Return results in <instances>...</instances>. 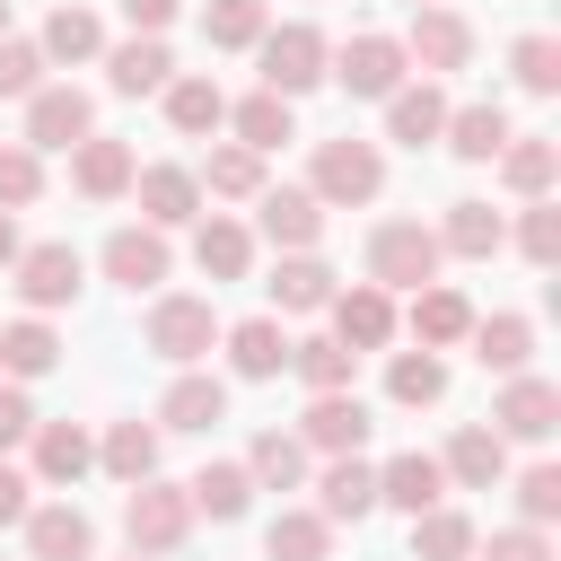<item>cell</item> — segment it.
I'll use <instances>...</instances> for the list:
<instances>
[{"label": "cell", "mask_w": 561, "mask_h": 561, "mask_svg": "<svg viewBox=\"0 0 561 561\" xmlns=\"http://www.w3.org/2000/svg\"><path fill=\"white\" fill-rule=\"evenodd\" d=\"M368 280H377V289H421V280H438V228L386 219V228L368 237Z\"/></svg>", "instance_id": "6da1fadb"}, {"label": "cell", "mask_w": 561, "mask_h": 561, "mask_svg": "<svg viewBox=\"0 0 561 561\" xmlns=\"http://www.w3.org/2000/svg\"><path fill=\"white\" fill-rule=\"evenodd\" d=\"M123 535H131V552L158 561V552H175V543L193 535V500L149 473V482H131V500H123Z\"/></svg>", "instance_id": "7a4b0ae2"}, {"label": "cell", "mask_w": 561, "mask_h": 561, "mask_svg": "<svg viewBox=\"0 0 561 561\" xmlns=\"http://www.w3.org/2000/svg\"><path fill=\"white\" fill-rule=\"evenodd\" d=\"M254 53H263V88H272V96H307V88L324 79V35L298 26V18H289V26H263Z\"/></svg>", "instance_id": "3957f363"}, {"label": "cell", "mask_w": 561, "mask_h": 561, "mask_svg": "<svg viewBox=\"0 0 561 561\" xmlns=\"http://www.w3.org/2000/svg\"><path fill=\"white\" fill-rule=\"evenodd\" d=\"M377 184H386V158H377V140H316V202H377Z\"/></svg>", "instance_id": "277c9868"}, {"label": "cell", "mask_w": 561, "mask_h": 561, "mask_svg": "<svg viewBox=\"0 0 561 561\" xmlns=\"http://www.w3.org/2000/svg\"><path fill=\"white\" fill-rule=\"evenodd\" d=\"M324 61H333L324 79H342L351 96H394V88H403V70H412L394 35H351V44H342V53H324Z\"/></svg>", "instance_id": "5b68a950"}, {"label": "cell", "mask_w": 561, "mask_h": 561, "mask_svg": "<svg viewBox=\"0 0 561 561\" xmlns=\"http://www.w3.org/2000/svg\"><path fill=\"white\" fill-rule=\"evenodd\" d=\"M210 342H219V316H210V298H158V307H149V351H158V359L193 368Z\"/></svg>", "instance_id": "8992f818"}, {"label": "cell", "mask_w": 561, "mask_h": 561, "mask_svg": "<svg viewBox=\"0 0 561 561\" xmlns=\"http://www.w3.org/2000/svg\"><path fill=\"white\" fill-rule=\"evenodd\" d=\"M88 131H96L88 88H35L26 96V149H79Z\"/></svg>", "instance_id": "52a82bcc"}, {"label": "cell", "mask_w": 561, "mask_h": 561, "mask_svg": "<svg viewBox=\"0 0 561 561\" xmlns=\"http://www.w3.org/2000/svg\"><path fill=\"white\" fill-rule=\"evenodd\" d=\"M403 61H421V79H438V70H465V61H473V26H465L456 9H412Z\"/></svg>", "instance_id": "ba28073f"}, {"label": "cell", "mask_w": 561, "mask_h": 561, "mask_svg": "<svg viewBox=\"0 0 561 561\" xmlns=\"http://www.w3.org/2000/svg\"><path fill=\"white\" fill-rule=\"evenodd\" d=\"M377 430V412L351 394V386H333V394H316L307 403V421H298V438L307 447H324V456H359V438Z\"/></svg>", "instance_id": "9c48e42d"}, {"label": "cell", "mask_w": 561, "mask_h": 561, "mask_svg": "<svg viewBox=\"0 0 561 561\" xmlns=\"http://www.w3.org/2000/svg\"><path fill=\"white\" fill-rule=\"evenodd\" d=\"M254 210H263V237H272V245H289V254H307V245L324 237V202H316L307 184H263V193H254Z\"/></svg>", "instance_id": "30bf717a"}, {"label": "cell", "mask_w": 561, "mask_h": 561, "mask_svg": "<svg viewBox=\"0 0 561 561\" xmlns=\"http://www.w3.org/2000/svg\"><path fill=\"white\" fill-rule=\"evenodd\" d=\"M324 307H333V342H351V351H386V342H394V298H386L377 280L333 289Z\"/></svg>", "instance_id": "8fae6325"}, {"label": "cell", "mask_w": 561, "mask_h": 561, "mask_svg": "<svg viewBox=\"0 0 561 561\" xmlns=\"http://www.w3.org/2000/svg\"><path fill=\"white\" fill-rule=\"evenodd\" d=\"M552 421H561V386H543V377H508L500 386V403H491V430L500 438H552Z\"/></svg>", "instance_id": "7c38bea8"}, {"label": "cell", "mask_w": 561, "mask_h": 561, "mask_svg": "<svg viewBox=\"0 0 561 561\" xmlns=\"http://www.w3.org/2000/svg\"><path fill=\"white\" fill-rule=\"evenodd\" d=\"M9 272H18V298L26 307H70L79 298V245H26Z\"/></svg>", "instance_id": "4fadbf2b"}, {"label": "cell", "mask_w": 561, "mask_h": 561, "mask_svg": "<svg viewBox=\"0 0 561 561\" xmlns=\"http://www.w3.org/2000/svg\"><path fill=\"white\" fill-rule=\"evenodd\" d=\"M131 193H140L149 228H184L202 210V175H184V167H131Z\"/></svg>", "instance_id": "5bb4252c"}, {"label": "cell", "mask_w": 561, "mask_h": 561, "mask_svg": "<svg viewBox=\"0 0 561 561\" xmlns=\"http://www.w3.org/2000/svg\"><path fill=\"white\" fill-rule=\"evenodd\" d=\"M105 280H123V289H158L167 280V228H114L105 237Z\"/></svg>", "instance_id": "9a60e30c"}, {"label": "cell", "mask_w": 561, "mask_h": 561, "mask_svg": "<svg viewBox=\"0 0 561 561\" xmlns=\"http://www.w3.org/2000/svg\"><path fill=\"white\" fill-rule=\"evenodd\" d=\"M438 473H447V482H465V491H491V482L508 473V438H500V430H482V421H465V430L447 438Z\"/></svg>", "instance_id": "2e32d148"}, {"label": "cell", "mask_w": 561, "mask_h": 561, "mask_svg": "<svg viewBox=\"0 0 561 561\" xmlns=\"http://www.w3.org/2000/svg\"><path fill=\"white\" fill-rule=\"evenodd\" d=\"M438 491H447V473H438V456H421V447H403L394 465H377V500H386V508H403V517L438 508Z\"/></svg>", "instance_id": "e0dca14e"}, {"label": "cell", "mask_w": 561, "mask_h": 561, "mask_svg": "<svg viewBox=\"0 0 561 561\" xmlns=\"http://www.w3.org/2000/svg\"><path fill=\"white\" fill-rule=\"evenodd\" d=\"M26 552H35V561H88V552H96V526H88L70 500L26 508Z\"/></svg>", "instance_id": "ac0fdd59"}, {"label": "cell", "mask_w": 561, "mask_h": 561, "mask_svg": "<svg viewBox=\"0 0 561 561\" xmlns=\"http://www.w3.org/2000/svg\"><path fill=\"white\" fill-rule=\"evenodd\" d=\"M412 333H421V351H447V342H465V333H473V307H465V289H447V280H421V289H412Z\"/></svg>", "instance_id": "d6986e66"}, {"label": "cell", "mask_w": 561, "mask_h": 561, "mask_svg": "<svg viewBox=\"0 0 561 561\" xmlns=\"http://www.w3.org/2000/svg\"><path fill=\"white\" fill-rule=\"evenodd\" d=\"M368 508H377V473H368L359 456H333V465L316 473V517H333V526L351 517V526H359Z\"/></svg>", "instance_id": "ffe728a7"}, {"label": "cell", "mask_w": 561, "mask_h": 561, "mask_svg": "<svg viewBox=\"0 0 561 561\" xmlns=\"http://www.w3.org/2000/svg\"><path fill=\"white\" fill-rule=\"evenodd\" d=\"M438 131H447V96H438L430 79H421V88H394V96H386V140H403V149H430Z\"/></svg>", "instance_id": "44dd1931"}, {"label": "cell", "mask_w": 561, "mask_h": 561, "mask_svg": "<svg viewBox=\"0 0 561 561\" xmlns=\"http://www.w3.org/2000/svg\"><path fill=\"white\" fill-rule=\"evenodd\" d=\"M70 184H79L88 202H114V193H131V149H123V140H96V131H88V140L70 149Z\"/></svg>", "instance_id": "7402d4cb"}, {"label": "cell", "mask_w": 561, "mask_h": 561, "mask_svg": "<svg viewBox=\"0 0 561 561\" xmlns=\"http://www.w3.org/2000/svg\"><path fill=\"white\" fill-rule=\"evenodd\" d=\"M228 368H237V377H280V368H289V333H280L272 316L228 324Z\"/></svg>", "instance_id": "603a6c76"}, {"label": "cell", "mask_w": 561, "mask_h": 561, "mask_svg": "<svg viewBox=\"0 0 561 561\" xmlns=\"http://www.w3.org/2000/svg\"><path fill=\"white\" fill-rule=\"evenodd\" d=\"M210 421H228V386L184 368V377L167 386V403H158V430H210Z\"/></svg>", "instance_id": "cb8c5ba5"}, {"label": "cell", "mask_w": 561, "mask_h": 561, "mask_svg": "<svg viewBox=\"0 0 561 561\" xmlns=\"http://www.w3.org/2000/svg\"><path fill=\"white\" fill-rule=\"evenodd\" d=\"M184 500H193V517H245V500H254V473L245 465H202L193 482H184Z\"/></svg>", "instance_id": "d4e9b609"}, {"label": "cell", "mask_w": 561, "mask_h": 561, "mask_svg": "<svg viewBox=\"0 0 561 561\" xmlns=\"http://www.w3.org/2000/svg\"><path fill=\"white\" fill-rule=\"evenodd\" d=\"M263 552H272V561H324V552H333V517H316V508H280V517L263 526Z\"/></svg>", "instance_id": "484cf974"}, {"label": "cell", "mask_w": 561, "mask_h": 561, "mask_svg": "<svg viewBox=\"0 0 561 561\" xmlns=\"http://www.w3.org/2000/svg\"><path fill=\"white\" fill-rule=\"evenodd\" d=\"M105 70H114V88H123V96H149V88H167V79H175V61H167V44H158V35L114 44V53H105Z\"/></svg>", "instance_id": "4316f807"}, {"label": "cell", "mask_w": 561, "mask_h": 561, "mask_svg": "<svg viewBox=\"0 0 561 561\" xmlns=\"http://www.w3.org/2000/svg\"><path fill=\"white\" fill-rule=\"evenodd\" d=\"M167 123H175L184 140L219 131V123H228V96H219V79H167Z\"/></svg>", "instance_id": "83f0119b"}, {"label": "cell", "mask_w": 561, "mask_h": 561, "mask_svg": "<svg viewBox=\"0 0 561 561\" xmlns=\"http://www.w3.org/2000/svg\"><path fill=\"white\" fill-rule=\"evenodd\" d=\"M552 175H561V149H552V140H517V131L500 140V184H508V193L535 202V193H552Z\"/></svg>", "instance_id": "f1b7e54d"}, {"label": "cell", "mask_w": 561, "mask_h": 561, "mask_svg": "<svg viewBox=\"0 0 561 561\" xmlns=\"http://www.w3.org/2000/svg\"><path fill=\"white\" fill-rule=\"evenodd\" d=\"M438 254H465V263H482V254H500V210H491V202H447V228H438Z\"/></svg>", "instance_id": "f546056e"}, {"label": "cell", "mask_w": 561, "mask_h": 561, "mask_svg": "<svg viewBox=\"0 0 561 561\" xmlns=\"http://www.w3.org/2000/svg\"><path fill=\"white\" fill-rule=\"evenodd\" d=\"M88 465H96V447H88L79 421H44V430H35V473H44V482H79Z\"/></svg>", "instance_id": "4dcf8cb0"}, {"label": "cell", "mask_w": 561, "mask_h": 561, "mask_svg": "<svg viewBox=\"0 0 561 561\" xmlns=\"http://www.w3.org/2000/svg\"><path fill=\"white\" fill-rule=\"evenodd\" d=\"M35 53H44V61H96V53H105V26L61 0V9L44 18V44H35Z\"/></svg>", "instance_id": "1f68e13d"}, {"label": "cell", "mask_w": 561, "mask_h": 561, "mask_svg": "<svg viewBox=\"0 0 561 561\" xmlns=\"http://www.w3.org/2000/svg\"><path fill=\"white\" fill-rule=\"evenodd\" d=\"M438 140H447L456 158H473V167H482V158H500V140H508V114H500V105H456Z\"/></svg>", "instance_id": "d6a6232c"}, {"label": "cell", "mask_w": 561, "mask_h": 561, "mask_svg": "<svg viewBox=\"0 0 561 561\" xmlns=\"http://www.w3.org/2000/svg\"><path fill=\"white\" fill-rule=\"evenodd\" d=\"M193 263H202L210 280H245V263H254V237H245L237 219H202V237H193Z\"/></svg>", "instance_id": "836d02e7"}, {"label": "cell", "mask_w": 561, "mask_h": 561, "mask_svg": "<svg viewBox=\"0 0 561 561\" xmlns=\"http://www.w3.org/2000/svg\"><path fill=\"white\" fill-rule=\"evenodd\" d=\"M473 359L500 368V377H517V368L535 359V324H526V316H491V324H473Z\"/></svg>", "instance_id": "e575fe53"}, {"label": "cell", "mask_w": 561, "mask_h": 561, "mask_svg": "<svg viewBox=\"0 0 561 561\" xmlns=\"http://www.w3.org/2000/svg\"><path fill=\"white\" fill-rule=\"evenodd\" d=\"M96 456H105L114 482H149V473H158V430H149V421H114Z\"/></svg>", "instance_id": "d590c367"}, {"label": "cell", "mask_w": 561, "mask_h": 561, "mask_svg": "<svg viewBox=\"0 0 561 561\" xmlns=\"http://www.w3.org/2000/svg\"><path fill=\"white\" fill-rule=\"evenodd\" d=\"M245 473H254L263 491H298V482H307V438L263 430V438H254V456H245Z\"/></svg>", "instance_id": "8d00e7d4"}, {"label": "cell", "mask_w": 561, "mask_h": 561, "mask_svg": "<svg viewBox=\"0 0 561 561\" xmlns=\"http://www.w3.org/2000/svg\"><path fill=\"white\" fill-rule=\"evenodd\" d=\"M333 298V272L316 263V254H289L280 272H272V307H289V316H316Z\"/></svg>", "instance_id": "74e56055"}, {"label": "cell", "mask_w": 561, "mask_h": 561, "mask_svg": "<svg viewBox=\"0 0 561 561\" xmlns=\"http://www.w3.org/2000/svg\"><path fill=\"white\" fill-rule=\"evenodd\" d=\"M289 368H298L316 394H333V386H351L359 351H351V342H333V333H316V342H289Z\"/></svg>", "instance_id": "f35d334b"}, {"label": "cell", "mask_w": 561, "mask_h": 561, "mask_svg": "<svg viewBox=\"0 0 561 561\" xmlns=\"http://www.w3.org/2000/svg\"><path fill=\"white\" fill-rule=\"evenodd\" d=\"M386 394H394L403 412L438 403V394H447V368H438V351H394V368H386Z\"/></svg>", "instance_id": "ab89813d"}, {"label": "cell", "mask_w": 561, "mask_h": 561, "mask_svg": "<svg viewBox=\"0 0 561 561\" xmlns=\"http://www.w3.org/2000/svg\"><path fill=\"white\" fill-rule=\"evenodd\" d=\"M465 552H473V517H456V508L412 517V561H465Z\"/></svg>", "instance_id": "60d3db41"}, {"label": "cell", "mask_w": 561, "mask_h": 561, "mask_svg": "<svg viewBox=\"0 0 561 561\" xmlns=\"http://www.w3.org/2000/svg\"><path fill=\"white\" fill-rule=\"evenodd\" d=\"M53 359H61V342H53L44 316H18V324L0 333V368H9V377H44Z\"/></svg>", "instance_id": "b9f144b4"}, {"label": "cell", "mask_w": 561, "mask_h": 561, "mask_svg": "<svg viewBox=\"0 0 561 561\" xmlns=\"http://www.w3.org/2000/svg\"><path fill=\"white\" fill-rule=\"evenodd\" d=\"M263 26H272V9H263V0H210V9H202V35H210L219 53H245Z\"/></svg>", "instance_id": "7bdbcfd3"}, {"label": "cell", "mask_w": 561, "mask_h": 561, "mask_svg": "<svg viewBox=\"0 0 561 561\" xmlns=\"http://www.w3.org/2000/svg\"><path fill=\"white\" fill-rule=\"evenodd\" d=\"M237 140H245V149H280V140H298L289 96H272V88H263V96H245V105H237Z\"/></svg>", "instance_id": "ee69618b"}, {"label": "cell", "mask_w": 561, "mask_h": 561, "mask_svg": "<svg viewBox=\"0 0 561 561\" xmlns=\"http://www.w3.org/2000/svg\"><path fill=\"white\" fill-rule=\"evenodd\" d=\"M508 70H517V88H535V96H552V88H561V35H517V53H508Z\"/></svg>", "instance_id": "f6af8a7d"}, {"label": "cell", "mask_w": 561, "mask_h": 561, "mask_svg": "<svg viewBox=\"0 0 561 561\" xmlns=\"http://www.w3.org/2000/svg\"><path fill=\"white\" fill-rule=\"evenodd\" d=\"M210 193H228V202H254L263 193V149H210Z\"/></svg>", "instance_id": "bcb514c9"}, {"label": "cell", "mask_w": 561, "mask_h": 561, "mask_svg": "<svg viewBox=\"0 0 561 561\" xmlns=\"http://www.w3.org/2000/svg\"><path fill=\"white\" fill-rule=\"evenodd\" d=\"M517 245H526V263H543V272H552V263H561V202H543V193H535V202H526V219H517Z\"/></svg>", "instance_id": "7dc6e473"}, {"label": "cell", "mask_w": 561, "mask_h": 561, "mask_svg": "<svg viewBox=\"0 0 561 561\" xmlns=\"http://www.w3.org/2000/svg\"><path fill=\"white\" fill-rule=\"evenodd\" d=\"M35 193H44V158H35L26 140H9V149H0V210H26Z\"/></svg>", "instance_id": "c3c4849f"}, {"label": "cell", "mask_w": 561, "mask_h": 561, "mask_svg": "<svg viewBox=\"0 0 561 561\" xmlns=\"http://www.w3.org/2000/svg\"><path fill=\"white\" fill-rule=\"evenodd\" d=\"M517 508H526V526H552L561 517V465H526L517 473Z\"/></svg>", "instance_id": "681fc988"}, {"label": "cell", "mask_w": 561, "mask_h": 561, "mask_svg": "<svg viewBox=\"0 0 561 561\" xmlns=\"http://www.w3.org/2000/svg\"><path fill=\"white\" fill-rule=\"evenodd\" d=\"M35 88H44V53L0 35V96H35Z\"/></svg>", "instance_id": "f907efd6"}, {"label": "cell", "mask_w": 561, "mask_h": 561, "mask_svg": "<svg viewBox=\"0 0 561 561\" xmlns=\"http://www.w3.org/2000/svg\"><path fill=\"white\" fill-rule=\"evenodd\" d=\"M482 561H552V543H543V526H500Z\"/></svg>", "instance_id": "816d5d0a"}, {"label": "cell", "mask_w": 561, "mask_h": 561, "mask_svg": "<svg viewBox=\"0 0 561 561\" xmlns=\"http://www.w3.org/2000/svg\"><path fill=\"white\" fill-rule=\"evenodd\" d=\"M26 491H35V482H26L18 465H0V526H26V508H35Z\"/></svg>", "instance_id": "f5cc1de1"}, {"label": "cell", "mask_w": 561, "mask_h": 561, "mask_svg": "<svg viewBox=\"0 0 561 561\" xmlns=\"http://www.w3.org/2000/svg\"><path fill=\"white\" fill-rule=\"evenodd\" d=\"M26 430H35V412H26V394H18V386H0V447H18Z\"/></svg>", "instance_id": "db71d44e"}, {"label": "cell", "mask_w": 561, "mask_h": 561, "mask_svg": "<svg viewBox=\"0 0 561 561\" xmlns=\"http://www.w3.org/2000/svg\"><path fill=\"white\" fill-rule=\"evenodd\" d=\"M123 18H131V35H158L175 18V0H123Z\"/></svg>", "instance_id": "11a10c76"}, {"label": "cell", "mask_w": 561, "mask_h": 561, "mask_svg": "<svg viewBox=\"0 0 561 561\" xmlns=\"http://www.w3.org/2000/svg\"><path fill=\"white\" fill-rule=\"evenodd\" d=\"M18 254H26V245H18V219H9V210H0V272H9V263H18Z\"/></svg>", "instance_id": "9f6ffc18"}, {"label": "cell", "mask_w": 561, "mask_h": 561, "mask_svg": "<svg viewBox=\"0 0 561 561\" xmlns=\"http://www.w3.org/2000/svg\"><path fill=\"white\" fill-rule=\"evenodd\" d=\"M0 35H9V0H0Z\"/></svg>", "instance_id": "6f0895ef"}, {"label": "cell", "mask_w": 561, "mask_h": 561, "mask_svg": "<svg viewBox=\"0 0 561 561\" xmlns=\"http://www.w3.org/2000/svg\"><path fill=\"white\" fill-rule=\"evenodd\" d=\"M412 9H438V0H412Z\"/></svg>", "instance_id": "680465c9"}, {"label": "cell", "mask_w": 561, "mask_h": 561, "mask_svg": "<svg viewBox=\"0 0 561 561\" xmlns=\"http://www.w3.org/2000/svg\"><path fill=\"white\" fill-rule=\"evenodd\" d=\"M131 561H149V552H131Z\"/></svg>", "instance_id": "91938a15"}]
</instances>
